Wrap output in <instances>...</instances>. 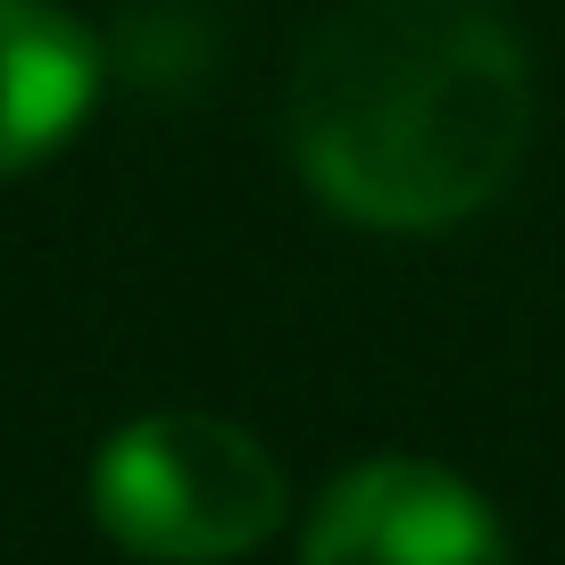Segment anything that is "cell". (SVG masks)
<instances>
[{
    "mask_svg": "<svg viewBox=\"0 0 565 565\" xmlns=\"http://www.w3.org/2000/svg\"><path fill=\"white\" fill-rule=\"evenodd\" d=\"M291 482L225 416H141L92 458V515L150 565H216L282 532Z\"/></svg>",
    "mask_w": 565,
    "mask_h": 565,
    "instance_id": "obj_2",
    "label": "cell"
},
{
    "mask_svg": "<svg viewBox=\"0 0 565 565\" xmlns=\"http://www.w3.org/2000/svg\"><path fill=\"white\" fill-rule=\"evenodd\" d=\"M100 92L92 34L51 0H0V175L51 159Z\"/></svg>",
    "mask_w": 565,
    "mask_h": 565,
    "instance_id": "obj_4",
    "label": "cell"
},
{
    "mask_svg": "<svg viewBox=\"0 0 565 565\" xmlns=\"http://www.w3.org/2000/svg\"><path fill=\"white\" fill-rule=\"evenodd\" d=\"M475 9H482V0H475Z\"/></svg>",
    "mask_w": 565,
    "mask_h": 565,
    "instance_id": "obj_5",
    "label": "cell"
},
{
    "mask_svg": "<svg viewBox=\"0 0 565 565\" xmlns=\"http://www.w3.org/2000/svg\"><path fill=\"white\" fill-rule=\"evenodd\" d=\"M282 134L350 225L441 233L524 167L532 67L475 0H350L308 34Z\"/></svg>",
    "mask_w": 565,
    "mask_h": 565,
    "instance_id": "obj_1",
    "label": "cell"
},
{
    "mask_svg": "<svg viewBox=\"0 0 565 565\" xmlns=\"http://www.w3.org/2000/svg\"><path fill=\"white\" fill-rule=\"evenodd\" d=\"M300 565H515L491 499L449 466L366 458L324 491Z\"/></svg>",
    "mask_w": 565,
    "mask_h": 565,
    "instance_id": "obj_3",
    "label": "cell"
}]
</instances>
